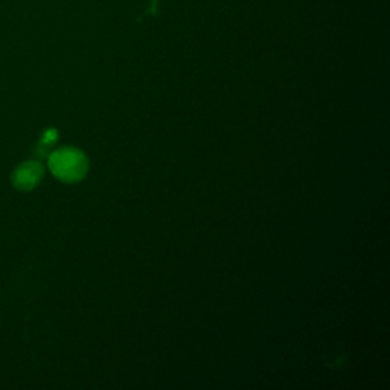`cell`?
I'll use <instances>...</instances> for the list:
<instances>
[{"mask_svg":"<svg viewBox=\"0 0 390 390\" xmlns=\"http://www.w3.org/2000/svg\"><path fill=\"white\" fill-rule=\"evenodd\" d=\"M43 177V168L37 162L23 163L22 167L15 171L14 183L22 189H31L36 186L40 179Z\"/></svg>","mask_w":390,"mask_h":390,"instance_id":"cell-2","label":"cell"},{"mask_svg":"<svg viewBox=\"0 0 390 390\" xmlns=\"http://www.w3.org/2000/svg\"><path fill=\"white\" fill-rule=\"evenodd\" d=\"M49 168L60 180L66 183H76L88 174L89 162L80 150L63 148L50 155Z\"/></svg>","mask_w":390,"mask_h":390,"instance_id":"cell-1","label":"cell"}]
</instances>
